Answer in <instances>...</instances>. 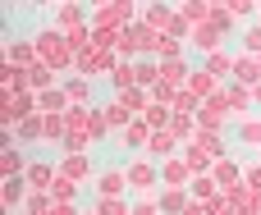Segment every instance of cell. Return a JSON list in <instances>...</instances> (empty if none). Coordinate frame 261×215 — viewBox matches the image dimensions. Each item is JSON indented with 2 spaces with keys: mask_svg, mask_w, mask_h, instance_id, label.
<instances>
[{
  "mask_svg": "<svg viewBox=\"0 0 261 215\" xmlns=\"http://www.w3.org/2000/svg\"><path fill=\"white\" fill-rule=\"evenodd\" d=\"M124 170H128V193H138V197H156V188H165V183H161V165H156L151 156H142V151H138Z\"/></svg>",
  "mask_w": 261,
  "mask_h": 215,
  "instance_id": "1",
  "label": "cell"
},
{
  "mask_svg": "<svg viewBox=\"0 0 261 215\" xmlns=\"http://www.w3.org/2000/svg\"><path fill=\"white\" fill-rule=\"evenodd\" d=\"M73 23H92L87 0H60V5H55V28H60V32H69Z\"/></svg>",
  "mask_w": 261,
  "mask_h": 215,
  "instance_id": "2",
  "label": "cell"
},
{
  "mask_svg": "<svg viewBox=\"0 0 261 215\" xmlns=\"http://www.w3.org/2000/svg\"><path fill=\"white\" fill-rule=\"evenodd\" d=\"M161 183H165V188H188V183H193V165L184 160V151L170 156V160H161Z\"/></svg>",
  "mask_w": 261,
  "mask_h": 215,
  "instance_id": "3",
  "label": "cell"
},
{
  "mask_svg": "<svg viewBox=\"0 0 261 215\" xmlns=\"http://www.w3.org/2000/svg\"><path fill=\"white\" fill-rule=\"evenodd\" d=\"M55 165H60V174H69V179H78V183H87V179L96 174V170H92V156H87V151H64Z\"/></svg>",
  "mask_w": 261,
  "mask_h": 215,
  "instance_id": "4",
  "label": "cell"
},
{
  "mask_svg": "<svg viewBox=\"0 0 261 215\" xmlns=\"http://www.w3.org/2000/svg\"><path fill=\"white\" fill-rule=\"evenodd\" d=\"M64 78H60V69L55 64H46V60H32L28 64V87L32 92H46V87H60Z\"/></svg>",
  "mask_w": 261,
  "mask_h": 215,
  "instance_id": "5",
  "label": "cell"
},
{
  "mask_svg": "<svg viewBox=\"0 0 261 215\" xmlns=\"http://www.w3.org/2000/svg\"><path fill=\"white\" fill-rule=\"evenodd\" d=\"M184 87H188V92H193L197 101H206V96H216V92H220L225 83H220V78H216L211 69H202V64H197V69L188 73V83H184Z\"/></svg>",
  "mask_w": 261,
  "mask_h": 215,
  "instance_id": "6",
  "label": "cell"
},
{
  "mask_svg": "<svg viewBox=\"0 0 261 215\" xmlns=\"http://www.w3.org/2000/svg\"><path fill=\"white\" fill-rule=\"evenodd\" d=\"M151 133H156V128H151V124H147V119L138 115V119H133V124H128V128L119 133V147H124V151H147Z\"/></svg>",
  "mask_w": 261,
  "mask_h": 215,
  "instance_id": "7",
  "label": "cell"
},
{
  "mask_svg": "<svg viewBox=\"0 0 261 215\" xmlns=\"http://www.w3.org/2000/svg\"><path fill=\"white\" fill-rule=\"evenodd\" d=\"M179 151H184V142H179L170 128H156L151 142H147V156H151V160H170V156H179Z\"/></svg>",
  "mask_w": 261,
  "mask_h": 215,
  "instance_id": "8",
  "label": "cell"
},
{
  "mask_svg": "<svg viewBox=\"0 0 261 215\" xmlns=\"http://www.w3.org/2000/svg\"><path fill=\"white\" fill-rule=\"evenodd\" d=\"M28 188H37V193H50V183L60 179V165H50V160H28Z\"/></svg>",
  "mask_w": 261,
  "mask_h": 215,
  "instance_id": "9",
  "label": "cell"
},
{
  "mask_svg": "<svg viewBox=\"0 0 261 215\" xmlns=\"http://www.w3.org/2000/svg\"><path fill=\"white\" fill-rule=\"evenodd\" d=\"M128 193V170H101L96 174V197H124Z\"/></svg>",
  "mask_w": 261,
  "mask_h": 215,
  "instance_id": "10",
  "label": "cell"
},
{
  "mask_svg": "<svg viewBox=\"0 0 261 215\" xmlns=\"http://www.w3.org/2000/svg\"><path fill=\"white\" fill-rule=\"evenodd\" d=\"M101 119H106V128H110V133H124V128H128L138 115H133V110H128V105L115 96V101H106V105H101Z\"/></svg>",
  "mask_w": 261,
  "mask_h": 215,
  "instance_id": "11",
  "label": "cell"
},
{
  "mask_svg": "<svg viewBox=\"0 0 261 215\" xmlns=\"http://www.w3.org/2000/svg\"><path fill=\"white\" fill-rule=\"evenodd\" d=\"M234 78H239V83H248V87H257V83H261V55L239 50V55H234Z\"/></svg>",
  "mask_w": 261,
  "mask_h": 215,
  "instance_id": "12",
  "label": "cell"
},
{
  "mask_svg": "<svg viewBox=\"0 0 261 215\" xmlns=\"http://www.w3.org/2000/svg\"><path fill=\"white\" fill-rule=\"evenodd\" d=\"M174 18H179V9H174V5H165V0H151V5L142 9V23H147V28H156V32H165Z\"/></svg>",
  "mask_w": 261,
  "mask_h": 215,
  "instance_id": "13",
  "label": "cell"
},
{
  "mask_svg": "<svg viewBox=\"0 0 261 215\" xmlns=\"http://www.w3.org/2000/svg\"><path fill=\"white\" fill-rule=\"evenodd\" d=\"M202 69H211L220 83H229V78H234V55H229L225 46H220V50H206V55H202Z\"/></svg>",
  "mask_w": 261,
  "mask_h": 215,
  "instance_id": "14",
  "label": "cell"
},
{
  "mask_svg": "<svg viewBox=\"0 0 261 215\" xmlns=\"http://www.w3.org/2000/svg\"><path fill=\"white\" fill-rule=\"evenodd\" d=\"M5 60L28 69V64H32V60H41V55H37V41H28V37H14V41L5 46Z\"/></svg>",
  "mask_w": 261,
  "mask_h": 215,
  "instance_id": "15",
  "label": "cell"
},
{
  "mask_svg": "<svg viewBox=\"0 0 261 215\" xmlns=\"http://www.w3.org/2000/svg\"><path fill=\"white\" fill-rule=\"evenodd\" d=\"M110 87L115 92H124V87H138V60H115V69H110Z\"/></svg>",
  "mask_w": 261,
  "mask_h": 215,
  "instance_id": "16",
  "label": "cell"
},
{
  "mask_svg": "<svg viewBox=\"0 0 261 215\" xmlns=\"http://www.w3.org/2000/svg\"><path fill=\"white\" fill-rule=\"evenodd\" d=\"M60 87H64V96H69V105H92V78H83V73H73V78H64Z\"/></svg>",
  "mask_w": 261,
  "mask_h": 215,
  "instance_id": "17",
  "label": "cell"
},
{
  "mask_svg": "<svg viewBox=\"0 0 261 215\" xmlns=\"http://www.w3.org/2000/svg\"><path fill=\"white\" fill-rule=\"evenodd\" d=\"M220 41H225V32H220L216 23H197V28H193V46H197L202 55H206V50H220Z\"/></svg>",
  "mask_w": 261,
  "mask_h": 215,
  "instance_id": "18",
  "label": "cell"
},
{
  "mask_svg": "<svg viewBox=\"0 0 261 215\" xmlns=\"http://www.w3.org/2000/svg\"><path fill=\"white\" fill-rule=\"evenodd\" d=\"M37 110H41V115H64V110H69L64 87H46V92H37Z\"/></svg>",
  "mask_w": 261,
  "mask_h": 215,
  "instance_id": "19",
  "label": "cell"
},
{
  "mask_svg": "<svg viewBox=\"0 0 261 215\" xmlns=\"http://www.w3.org/2000/svg\"><path fill=\"white\" fill-rule=\"evenodd\" d=\"M14 142H18V147H32V142H41V110L14 124Z\"/></svg>",
  "mask_w": 261,
  "mask_h": 215,
  "instance_id": "20",
  "label": "cell"
},
{
  "mask_svg": "<svg viewBox=\"0 0 261 215\" xmlns=\"http://www.w3.org/2000/svg\"><path fill=\"white\" fill-rule=\"evenodd\" d=\"M0 174H5V179H23V174H28L23 147H5V151H0Z\"/></svg>",
  "mask_w": 261,
  "mask_h": 215,
  "instance_id": "21",
  "label": "cell"
},
{
  "mask_svg": "<svg viewBox=\"0 0 261 215\" xmlns=\"http://www.w3.org/2000/svg\"><path fill=\"white\" fill-rule=\"evenodd\" d=\"M28 179H5V188H0V197H5V211H23V202H28Z\"/></svg>",
  "mask_w": 261,
  "mask_h": 215,
  "instance_id": "22",
  "label": "cell"
},
{
  "mask_svg": "<svg viewBox=\"0 0 261 215\" xmlns=\"http://www.w3.org/2000/svg\"><path fill=\"white\" fill-rule=\"evenodd\" d=\"M156 202H161V211H165V215H184V211H188V202H193V193H188V188H165Z\"/></svg>",
  "mask_w": 261,
  "mask_h": 215,
  "instance_id": "23",
  "label": "cell"
},
{
  "mask_svg": "<svg viewBox=\"0 0 261 215\" xmlns=\"http://www.w3.org/2000/svg\"><path fill=\"white\" fill-rule=\"evenodd\" d=\"M188 73H193V64H188L184 55H179V60H161V78H165V83L184 87V83H188Z\"/></svg>",
  "mask_w": 261,
  "mask_h": 215,
  "instance_id": "24",
  "label": "cell"
},
{
  "mask_svg": "<svg viewBox=\"0 0 261 215\" xmlns=\"http://www.w3.org/2000/svg\"><path fill=\"white\" fill-rule=\"evenodd\" d=\"M184 160L193 165V174H206V170H216V156H211V151H202L197 142H184Z\"/></svg>",
  "mask_w": 261,
  "mask_h": 215,
  "instance_id": "25",
  "label": "cell"
},
{
  "mask_svg": "<svg viewBox=\"0 0 261 215\" xmlns=\"http://www.w3.org/2000/svg\"><path fill=\"white\" fill-rule=\"evenodd\" d=\"M188 193H193V202H220L216 197V174H193V183H188Z\"/></svg>",
  "mask_w": 261,
  "mask_h": 215,
  "instance_id": "26",
  "label": "cell"
},
{
  "mask_svg": "<svg viewBox=\"0 0 261 215\" xmlns=\"http://www.w3.org/2000/svg\"><path fill=\"white\" fill-rule=\"evenodd\" d=\"M234 138H239L243 147H257V151H261V119H252V115L239 119V124H234Z\"/></svg>",
  "mask_w": 261,
  "mask_h": 215,
  "instance_id": "27",
  "label": "cell"
},
{
  "mask_svg": "<svg viewBox=\"0 0 261 215\" xmlns=\"http://www.w3.org/2000/svg\"><path fill=\"white\" fill-rule=\"evenodd\" d=\"M115 96H119L133 115H147V105H151V92H147V87H124V92H115Z\"/></svg>",
  "mask_w": 261,
  "mask_h": 215,
  "instance_id": "28",
  "label": "cell"
},
{
  "mask_svg": "<svg viewBox=\"0 0 261 215\" xmlns=\"http://www.w3.org/2000/svg\"><path fill=\"white\" fill-rule=\"evenodd\" d=\"M64 133H69L64 115H41V142H64Z\"/></svg>",
  "mask_w": 261,
  "mask_h": 215,
  "instance_id": "29",
  "label": "cell"
},
{
  "mask_svg": "<svg viewBox=\"0 0 261 215\" xmlns=\"http://www.w3.org/2000/svg\"><path fill=\"white\" fill-rule=\"evenodd\" d=\"M211 174H216V183H220V188H229V183H243V165H234V160H225V156L216 160V170H211Z\"/></svg>",
  "mask_w": 261,
  "mask_h": 215,
  "instance_id": "30",
  "label": "cell"
},
{
  "mask_svg": "<svg viewBox=\"0 0 261 215\" xmlns=\"http://www.w3.org/2000/svg\"><path fill=\"white\" fill-rule=\"evenodd\" d=\"M50 211H55V197L32 188V193H28V202H23V215H50Z\"/></svg>",
  "mask_w": 261,
  "mask_h": 215,
  "instance_id": "31",
  "label": "cell"
},
{
  "mask_svg": "<svg viewBox=\"0 0 261 215\" xmlns=\"http://www.w3.org/2000/svg\"><path fill=\"white\" fill-rule=\"evenodd\" d=\"M197 128H202V124H197V115H174V119H170V133H174L179 142L197 138Z\"/></svg>",
  "mask_w": 261,
  "mask_h": 215,
  "instance_id": "32",
  "label": "cell"
},
{
  "mask_svg": "<svg viewBox=\"0 0 261 215\" xmlns=\"http://www.w3.org/2000/svg\"><path fill=\"white\" fill-rule=\"evenodd\" d=\"M78 188H83L78 179H69V174H60V179L50 183V197H55V202H78Z\"/></svg>",
  "mask_w": 261,
  "mask_h": 215,
  "instance_id": "33",
  "label": "cell"
},
{
  "mask_svg": "<svg viewBox=\"0 0 261 215\" xmlns=\"http://www.w3.org/2000/svg\"><path fill=\"white\" fill-rule=\"evenodd\" d=\"M179 14H184L193 28H197V23H211V5H206V0H184V5H179Z\"/></svg>",
  "mask_w": 261,
  "mask_h": 215,
  "instance_id": "34",
  "label": "cell"
},
{
  "mask_svg": "<svg viewBox=\"0 0 261 215\" xmlns=\"http://www.w3.org/2000/svg\"><path fill=\"white\" fill-rule=\"evenodd\" d=\"M92 211H96V215H133V206H128L124 197H96Z\"/></svg>",
  "mask_w": 261,
  "mask_h": 215,
  "instance_id": "35",
  "label": "cell"
},
{
  "mask_svg": "<svg viewBox=\"0 0 261 215\" xmlns=\"http://www.w3.org/2000/svg\"><path fill=\"white\" fill-rule=\"evenodd\" d=\"M142 119H147L151 128H170V119H174V110H170V105H161V101H151Z\"/></svg>",
  "mask_w": 261,
  "mask_h": 215,
  "instance_id": "36",
  "label": "cell"
},
{
  "mask_svg": "<svg viewBox=\"0 0 261 215\" xmlns=\"http://www.w3.org/2000/svg\"><path fill=\"white\" fill-rule=\"evenodd\" d=\"M243 50L261 55V23H248V28H243Z\"/></svg>",
  "mask_w": 261,
  "mask_h": 215,
  "instance_id": "37",
  "label": "cell"
},
{
  "mask_svg": "<svg viewBox=\"0 0 261 215\" xmlns=\"http://www.w3.org/2000/svg\"><path fill=\"white\" fill-rule=\"evenodd\" d=\"M243 183H248L252 193H261V160H252V165H243Z\"/></svg>",
  "mask_w": 261,
  "mask_h": 215,
  "instance_id": "38",
  "label": "cell"
},
{
  "mask_svg": "<svg viewBox=\"0 0 261 215\" xmlns=\"http://www.w3.org/2000/svg\"><path fill=\"white\" fill-rule=\"evenodd\" d=\"M133 215H165V211H161L156 197H138V202H133Z\"/></svg>",
  "mask_w": 261,
  "mask_h": 215,
  "instance_id": "39",
  "label": "cell"
},
{
  "mask_svg": "<svg viewBox=\"0 0 261 215\" xmlns=\"http://www.w3.org/2000/svg\"><path fill=\"white\" fill-rule=\"evenodd\" d=\"M50 215H78V206H73V202H55V211Z\"/></svg>",
  "mask_w": 261,
  "mask_h": 215,
  "instance_id": "40",
  "label": "cell"
},
{
  "mask_svg": "<svg viewBox=\"0 0 261 215\" xmlns=\"http://www.w3.org/2000/svg\"><path fill=\"white\" fill-rule=\"evenodd\" d=\"M106 5H110V0H87V9H92V14H96V9H106Z\"/></svg>",
  "mask_w": 261,
  "mask_h": 215,
  "instance_id": "41",
  "label": "cell"
},
{
  "mask_svg": "<svg viewBox=\"0 0 261 215\" xmlns=\"http://www.w3.org/2000/svg\"><path fill=\"white\" fill-rule=\"evenodd\" d=\"M257 105H261V83H257Z\"/></svg>",
  "mask_w": 261,
  "mask_h": 215,
  "instance_id": "42",
  "label": "cell"
},
{
  "mask_svg": "<svg viewBox=\"0 0 261 215\" xmlns=\"http://www.w3.org/2000/svg\"><path fill=\"white\" fill-rule=\"evenodd\" d=\"M257 23H261V9H257Z\"/></svg>",
  "mask_w": 261,
  "mask_h": 215,
  "instance_id": "43",
  "label": "cell"
},
{
  "mask_svg": "<svg viewBox=\"0 0 261 215\" xmlns=\"http://www.w3.org/2000/svg\"><path fill=\"white\" fill-rule=\"evenodd\" d=\"M83 215H96V211H83Z\"/></svg>",
  "mask_w": 261,
  "mask_h": 215,
  "instance_id": "44",
  "label": "cell"
},
{
  "mask_svg": "<svg viewBox=\"0 0 261 215\" xmlns=\"http://www.w3.org/2000/svg\"><path fill=\"white\" fill-rule=\"evenodd\" d=\"M9 215H23V211H9Z\"/></svg>",
  "mask_w": 261,
  "mask_h": 215,
  "instance_id": "45",
  "label": "cell"
},
{
  "mask_svg": "<svg viewBox=\"0 0 261 215\" xmlns=\"http://www.w3.org/2000/svg\"><path fill=\"white\" fill-rule=\"evenodd\" d=\"M257 160H261V151H257Z\"/></svg>",
  "mask_w": 261,
  "mask_h": 215,
  "instance_id": "46",
  "label": "cell"
}]
</instances>
